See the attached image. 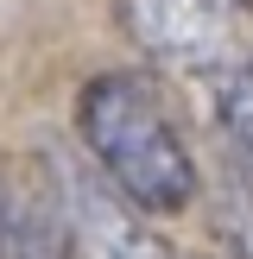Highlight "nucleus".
Returning a JSON list of instances; mask_svg holds the SVG:
<instances>
[{
  "label": "nucleus",
  "instance_id": "f257e3e1",
  "mask_svg": "<svg viewBox=\"0 0 253 259\" xmlns=\"http://www.w3.org/2000/svg\"><path fill=\"white\" fill-rule=\"evenodd\" d=\"M76 133L95 171L133 202L139 215H177L196 202V158H190L184 133H177L171 108L146 76H89L76 95Z\"/></svg>",
  "mask_w": 253,
  "mask_h": 259
},
{
  "label": "nucleus",
  "instance_id": "f03ea898",
  "mask_svg": "<svg viewBox=\"0 0 253 259\" xmlns=\"http://www.w3.org/2000/svg\"><path fill=\"white\" fill-rule=\"evenodd\" d=\"M114 25L164 70L215 76L247 51L253 0H114Z\"/></svg>",
  "mask_w": 253,
  "mask_h": 259
},
{
  "label": "nucleus",
  "instance_id": "7ed1b4c3",
  "mask_svg": "<svg viewBox=\"0 0 253 259\" xmlns=\"http://www.w3.org/2000/svg\"><path fill=\"white\" fill-rule=\"evenodd\" d=\"M63 247L70 259H164L146 215L108 184V177H63Z\"/></svg>",
  "mask_w": 253,
  "mask_h": 259
},
{
  "label": "nucleus",
  "instance_id": "20e7f679",
  "mask_svg": "<svg viewBox=\"0 0 253 259\" xmlns=\"http://www.w3.org/2000/svg\"><path fill=\"white\" fill-rule=\"evenodd\" d=\"M215 114H222V133H228V139H234V146L253 158V57L228 70V82H222V101H215Z\"/></svg>",
  "mask_w": 253,
  "mask_h": 259
}]
</instances>
